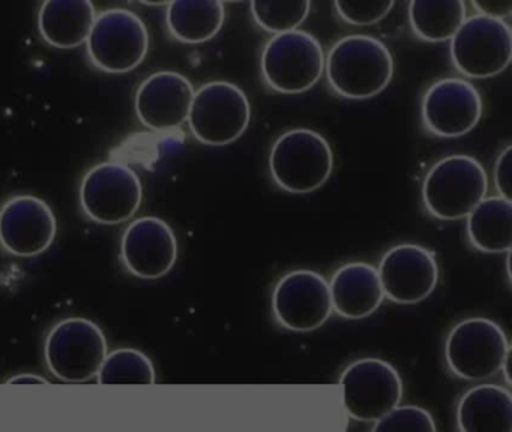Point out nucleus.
Returning a JSON list of instances; mask_svg holds the SVG:
<instances>
[{"label": "nucleus", "mask_w": 512, "mask_h": 432, "mask_svg": "<svg viewBox=\"0 0 512 432\" xmlns=\"http://www.w3.org/2000/svg\"><path fill=\"white\" fill-rule=\"evenodd\" d=\"M329 86L346 99H370L394 77V59L380 39L349 35L335 42L325 57Z\"/></svg>", "instance_id": "obj_1"}, {"label": "nucleus", "mask_w": 512, "mask_h": 432, "mask_svg": "<svg viewBox=\"0 0 512 432\" xmlns=\"http://www.w3.org/2000/svg\"><path fill=\"white\" fill-rule=\"evenodd\" d=\"M272 179L290 194H310L322 188L334 170L328 141L313 129L296 128L277 138L269 155Z\"/></svg>", "instance_id": "obj_2"}, {"label": "nucleus", "mask_w": 512, "mask_h": 432, "mask_svg": "<svg viewBox=\"0 0 512 432\" xmlns=\"http://www.w3.org/2000/svg\"><path fill=\"white\" fill-rule=\"evenodd\" d=\"M488 179L481 162L469 155H449L428 171L422 185L425 209L442 221L467 218L487 197Z\"/></svg>", "instance_id": "obj_3"}, {"label": "nucleus", "mask_w": 512, "mask_h": 432, "mask_svg": "<svg viewBox=\"0 0 512 432\" xmlns=\"http://www.w3.org/2000/svg\"><path fill=\"white\" fill-rule=\"evenodd\" d=\"M260 69L263 80L275 92L298 95L319 83L325 72V53L316 36L293 30L266 42Z\"/></svg>", "instance_id": "obj_4"}, {"label": "nucleus", "mask_w": 512, "mask_h": 432, "mask_svg": "<svg viewBox=\"0 0 512 432\" xmlns=\"http://www.w3.org/2000/svg\"><path fill=\"white\" fill-rule=\"evenodd\" d=\"M107 354L106 335L88 318L59 321L44 345L47 368L65 383H86L97 377Z\"/></svg>", "instance_id": "obj_5"}, {"label": "nucleus", "mask_w": 512, "mask_h": 432, "mask_svg": "<svg viewBox=\"0 0 512 432\" xmlns=\"http://www.w3.org/2000/svg\"><path fill=\"white\" fill-rule=\"evenodd\" d=\"M86 48L98 69L125 74L136 69L148 54V27L130 9H104L95 18Z\"/></svg>", "instance_id": "obj_6"}, {"label": "nucleus", "mask_w": 512, "mask_h": 432, "mask_svg": "<svg viewBox=\"0 0 512 432\" xmlns=\"http://www.w3.org/2000/svg\"><path fill=\"white\" fill-rule=\"evenodd\" d=\"M251 105L241 87L230 81H211L194 92L191 132L206 146H227L242 137L250 125Z\"/></svg>", "instance_id": "obj_7"}, {"label": "nucleus", "mask_w": 512, "mask_h": 432, "mask_svg": "<svg viewBox=\"0 0 512 432\" xmlns=\"http://www.w3.org/2000/svg\"><path fill=\"white\" fill-rule=\"evenodd\" d=\"M445 357L457 377L485 380L502 371L509 359L508 338L502 327L488 318H467L449 332Z\"/></svg>", "instance_id": "obj_8"}, {"label": "nucleus", "mask_w": 512, "mask_h": 432, "mask_svg": "<svg viewBox=\"0 0 512 432\" xmlns=\"http://www.w3.org/2000/svg\"><path fill=\"white\" fill-rule=\"evenodd\" d=\"M143 186L133 168L118 161L92 167L80 185V204L89 219L104 225H118L139 212Z\"/></svg>", "instance_id": "obj_9"}, {"label": "nucleus", "mask_w": 512, "mask_h": 432, "mask_svg": "<svg viewBox=\"0 0 512 432\" xmlns=\"http://www.w3.org/2000/svg\"><path fill=\"white\" fill-rule=\"evenodd\" d=\"M512 30L505 20L473 15L451 39V59L464 77L491 78L511 63Z\"/></svg>", "instance_id": "obj_10"}, {"label": "nucleus", "mask_w": 512, "mask_h": 432, "mask_svg": "<svg viewBox=\"0 0 512 432\" xmlns=\"http://www.w3.org/2000/svg\"><path fill=\"white\" fill-rule=\"evenodd\" d=\"M343 404L352 419L377 422L400 404L403 381L394 366L382 359H359L340 378Z\"/></svg>", "instance_id": "obj_11"}, {"label": "nucleus", "mask_w": 512, "mask_h": 432, "mask_svg": "<svg viewBox=\"0 0 512 432\" xmlns=\"http://www.w3.org/2000/svg\"><path fill=\"white\" fill-rule=\"evenodd\" d=\"M275 320L292 332H313L331 317V290L313 270H293L284 275L272 293Z\"/></svg>", "instance_id": "obj_12"}, {"label": "nucleus", "mask_w": 512, "mask_h": 432, "mask_svg": "<svg viewBox=\"0 0 512 432\" xmlns=\"http://www.w3.org/2000/svg\"><path fill=\"white\" fill-rule=\"evenodd\" d=\"M481 116V93L463 78L436 81L422 98V122L437 137H463L476 128Z\"/></svg>", "instance_id": "obj_13"}, {"label": "nucleus", "mask_w": 512, "mask_h": 432, "mask_svg": "<svg viewBox=\"0 0 512 432\" xmlns=\"http://www.w3.org/2000/svg\"><path fill=\"white\" fill-rule=\"evenodd\" d=\"M58 231L52 207L34 195H17L0 207V246L16 257H37Z\"/></svg>", "instance_id": "obj_14"}, {"label": "nucleus", "mask_w": 512, "mask_h": 432, "mask_svg": "<svg viewBox=\"0 0 512 432\" xmlns=\"http://www.w3.org/2000/svg\"><path fill=\"white\" fill-rule=\"evenodd\" d=\"M377 272L385 297L401 305L427 299L439 281V266L433 252L413 243L386 251Z\"/></svg>", "instance_id": "obj_15"}, {"label": "nucleus", "mask_w": 512, "mask_h": 432, "mask_svg": "<svg viewBox=\"0 0 512 432\" xmlns=\"http://www.w3.org/2000/svg\"><path fill=\"white\" fill-rule=\"evenodd\" d=\"M121 258L128 272L137 278H163L175 266L178 240L166 221L143 216L134 219L125 230Z\"/></svg>", "instance_id": "obj_16"}, {"label": "nucleus", "mask_w": 512, "mask_h": 432, "mask_svg": "<svg viewBox=\"0 0 512 432\" xmlns=\"http://www.w3.org/2000/svg\"><path fill=\"white\" fill-rule=\"evenodd\" d=\"M194 87L185 75L158 71L142 81L134 107L142 125L152 131H169L184 125L190 116Z\"/></svg>", "instance_id": "obj_17"}, {"label": "nucleus", "mask_w": 512, "mask_h": 432, "mask_svg": "<svg viewBox=\"0 0 512 432\" xmlns=\"http://www.w3.org/2000/svg\"><path fill=\"white\" fill-rule=\"evenodd\" d=\"M329 290L332 309L349 320L374 314L385 299L376 267L362 261L341 266L332 276Z\"/></svg>", "instance_id": "obj_18"}, {"label": "nucleus", "mask_w": 512, "mask_h": 432, "mask_svg": "<svg viewBox=\"0 0 512 432\" xmlns=\"http://www.w3.org/2000/svg\"><path fill=\"white\" fill-rule=\"evenodd\" d=\"M95 18L91 0H47L38 12V29L47 44L68 50L88 41Z\"/></svg>", "instance_id": "obj_19"}, {"label": "nucleus", "mask_w": 512, "mask_h": 432, "mask_svg": "<svg viewBox=\"0 0 512 432\" xmlns=\"http://www.w3.org/2000/svg\"><path fill=\"white\" fill-rule=\"evenodd\" d=\"M460 432H512V395L496 384H481L458 402Z\"/></svg>", "instance_id": "obj_20"}, {"label": "nucleus", "mask_w": 512, "mask_h": 432, "mask_svg": "<svg viewBox=\"0 0 512 432\" xmlns=\"http://www.w3.org/2000/svg\"><path fill=\"white\" fill-rule=\"evenodd\" d=\"M226 20L220 0H175L167 3L166 23L173 38L184 44H202L217 36Z\"/></svg>", "instance_id": "obj_21"}, {"label": "nucleus", "mask_w": 512, "mask_h": 432, "mask_svg": "<svg viewBox=\"0 0 512 432\" xmlns=\"http://www.w3.org/2000/svg\"><path fill=\"white\" fill-rule=\"evenodd\" d=\"M467 237L485 254H502L512 248V201L485 197L467 216Z\"/></svg>", "instance_id": "obj_22"}, {"label": "nucleus", "mask_w": 512, "mask_h": 432, "mask_svg": "<svg viewBox=\"0 0 512 432\" xmlns=\"http://www.w3.org/2000/svg\"><path fill=\"white\" fill-rule=\"evenodd\" d=\"M467 6L463 0H427L409 3V21L422 41L445 42L452 39L466 21Z\"/></svg>", "instance_id": "obj_23"}, {"label": "nucleus", "mask_w": 512, "mask_h": 432, "mask_svg": "<svg viewBox=\"0 0 512 432\" xmlns=\"http://www.w3.org/2000/svg\"><path fill=\"white\" fill-rule=\"evenodd\" d=\"M98 383L118 386V384L155 383V368L151 359L134 348H118L107 354L97 375Z\"/></svg>", "instance_id": "obj_24"}, {"label": "nucleus", "mask_w": 512, "mask_h": 432, "mask_svg": "<svg viewBox=\"0 0 512 432\" xmlns=\"http://www.w3.org/2000/svg\"><path fill=\"white\" fill-rule=\"evenodd\" d=\"M251 14L254 20L266 32L281 35L293 32L307 20L310 14L311 2H260L254 0L250 3Z\"/></svg>", "instance_id": "obj_25"}, {"label": "nucleus", "mask_w": 512, "mask_h": 432, "mask_svg": "<svg viewBox=\"0 0 512 432\" xmlns=\"http://www.w3.org/2000/svg\"><path fill=\"white\" fill-rule=\"evenodd\" d=\"M371 432H436V425L424 408L404 405L377 420Z\"/></svg>", "instance_id": "obj_26"}, {"label": "nucleus", "mask_w": 512, "mask_h": 432, "mask_svg": "<svg viewBox=\"0 0 512 432\" xmlns=\"http://www.w3.org/2000/svg\"><path fill=\"white\" fill-rule=\"evenodd\" d=\"M335 11L341 20L353 26H373L386 17L394 8V2H334Z\"/></svg>", "instance_id": "obj_27"}, {"label": "nucleus", "mask_w": 512, "mask_h": 432, "mask_svg": "<svg viewBox=\"0 0 512 432\" xmlns=\"http://www.w3.org/2000/svg\"><path fill=\"white\" fill-rule=\"evenodd\" d=\"M511 171L512 153L511 144H508L494 165V185L499 192V197L506 198V200H511Z\"/></svg>", "instance_id": "obj_28"}, {"label": "nucleus", "mask_w": 512, "mask_h": 432, "mask_svg": "<svg viewBox=\"0 0 512 432\" xmlns=\"http://www.w3.org/2000/svg\"><path fill=\"white\" fill-rule=\"evenodd\" d=\"M473 5L482 12V15L500 18V20L508 17L512 9L511 0H475Z\"/></svg>", "instance_id": "obj_29"}, {"label": "nucleus", "mask_w": 512, "mask_h": 432, "mask_svg": "<svg viewBox=\"0 0 512 432\" xmlns=\"http://www.w3.org/2000/svg\"><path fill=\"white\" fill-rule=\"evenodd\" d=\"M7 384H49V381L40 375L20 374L7 380Z\"/></svg>", "instance_id": "obj_30"}]
</instances>
